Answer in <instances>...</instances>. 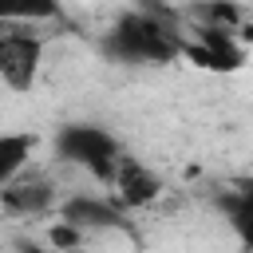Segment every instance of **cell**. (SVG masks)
Listing matches in <instances>:
<instances>
[{"label":"cell","instance_id":"obj_1","mask_svg":"<svg viewBox=\"0 0 253 253\" xmlns=\"http://www.w3.org/2000/svg\"><path fill=\"white\" fill-rule=\"evenodd\" d=\"M182 40L186 32L178 28L174 12L158 16V12H123L99 40V51L111 63L123 67H166L182 59Z\"/></svg>","mask_w":253,"mask_h":253},{"label":"cell","instance_id":"obj_2","mask_svg":"<svg viewBox=\"0 0 253 253\" xmlns=\"http://www.w3.org/2000/svg\"><path fill=\"white\" fill-rule=\"evenodd\" d=\"M55 158L67 166H79L87 174H95L99 182H111L119 158H123V142L99 126V123H67L55 130Z\"/></svg>","mask_w":253,"mask_h":253},{"label":"cell","instance_id":"obj_3","mask_svg":"<svg viewBox=\"0 0 253 253\" xmlns=\"http://www.w3.org/2000/svg\"><path fill=\"white\" fill-rule=\"evenodd\" d=\"M43 63V40L24 24H0V83L16 95L32 91Z\"/></svg>","mask_w":253,"mask_h":253},{"label":"cell","instance_id":"obj_4","mask_svg":"<svg viewBox=\"0 0 253 253\" xmlns=\"http://www.w3.org/2000/svg\"><path fill=\"white\" fill-rule=\"evenodd\" d=\"M59 221H67L71 229L79 233H103V229H130V217L126 210L115 202V198H103V194H71L59 202Z\"/></svg>","mask_w":253,"mask_h":253},{"label":"cell","instance_id":"obj_5","mask_svg":"<svg viewBox=\"0 0 253 253\" xmlns=\"http://www.w3.org/2000/svg\"><path fill=\"white\" fill-rule=\"evenodd\" d=\"M182 59L210 67V71H237L245 63V47L217 28H194V36L182 40Z\"/></svg>","mask_w":253,"mask_h":253},{"label":"cell","instance_id":"obj_6","mask_svg":"<svg viewBox=\"0 0 253 253\" xmlns=\"http://www.w3.org/2000/svg\"><path fill=\"white\" fill-rule=\"evenodd\" d=\"M55 198H59L55 182L47 174H40V170H24L0 190V206L12 217H40V213H47L55 206Z\"/></svg>","mask_w":253,"mask_h":253},{"label":"cell","instance_id":"obj_7","mask_svg":"<svg viewBox=\"0 0 253 253\" xmlns=\"http://www.w3.org/2000/svg\"><path fill=\"white\" fill-rule=\"evenodd\" d=\"M111 186H115V202L123 206V210H142V206H150L158 194H162V178L146 166V162H138V158H130V154H123L119 158V166H115V174H111Z\"/></svg>","mask_w":253,"mask_h":253},{"label":"cell","instance_id":"obj_8","mask_svg":"<svg viewBox=\"0 0 253 253\" xmlns=\"http://www.w3.org/2000/svg\"><path fill=\"white\" fill-rule=\"evenodd\" d=\"M32 154H36V134H28V130L0 134V190H4L16 174L28 170Z\"/></svg>","mask_w":253,"mask_h":253},{"label":"cell","instance_id":"obj_9","mask_svg":"<svg viewBox=\"0 0 253 253\" xmlns=\"http://www.w3.org/2000/svg\"><path fill=\"white\" fill-rule=\"evenodd\" d=\"M59 16L63 0H0V24H40Z\"/></svg>","mask_w":253,"mask_h":253},{"label":"cell","instance_id":"obj_10","mask_svg":"<svg viewBox=\"0 0 253 253\" xmlns=\"http://www.w3.org/2000/svg\"><path fill=\"white\" fill-rule=\"evenodd\" d=\"M190 16L198 20V28H217V32H233L245 20V8L233 0H202L190 8Z\"/></svg>","mask_w":253,"mask_h":253},{"label":"cell","instance_id":"obj_11","mask_svg":"<svg viewBox=\"0 0 253 253\" xmlns=\"http://www.w3.org/2000/svg\"><path fill=\"white\" fill-rule=\"evenodd\" d=\"M217 210H221L225 221L237 229V237L249 241V213H253V198H249V190H221V194H217Z\"/></svg>","mask_w":253,"mask_h":253},{"label":"cell","instance_id":"obj_12","mask_svg":"<svg viewBox=\"0 0 253 253\" xmlns=\"http://www.w3.org/2000/svg\"><path fill=\"white\" fill-rule=\"evenodd\" d=\"M51 249H79V241H83V233L79 229H71L67 221H59V225H51Z\"/></svg>","mask_w":253,"mask_h":253},{"label":"cell","instance_id":"obj_13","mask_svg":"<svg viewBox=\"0 0 253 253\" xmlns=\"http://www.w3.org/2000/svg\"><path fill=\"white\" fill-rule=\"evenodd\" d=\"M20 253H79V249H51V245H36V241H20Z\"/></svg>","mask_w":253,"mask_h":253}]
</instances>
